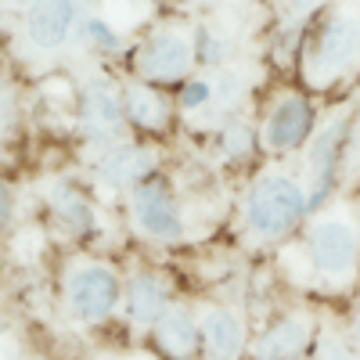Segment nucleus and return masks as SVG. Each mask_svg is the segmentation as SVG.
Segmentation results:
<instances>
[{"label": "nucleus", "mask_w": 360, "mask_h": 360, "mask_svg": "<svg viewBox=\"0 0 360 360\" xmlns=\"http://www.w3.org/2000/svg\"><path fill=\"white\" fill-rule=\"evenodd\" d=\"M346 141H349V123H332L324 127L314 144H310V176H314V191L307 198V213L310 209H317L328 195H332L335 188V176H339V162L346 155Z\"/></svg>", "instance_id": "nucleus-6"}, {"label": "nucleus", "mask_w": 360, "mask_h": 360, "mask_svg": "<svg viewBox=\"0 0 360 360\" xmlns=\"http://www.w3.org/2000/svg\"><path fill=\"white\" fill-rule=\"evenodd\" d=\"M123 112L130 115V123L141 130H159L166 123V105L159 101V94L144 83H134L123 90Z\"/></svg>", "instance_id": "nucleus-16"}, {"label": "nucleus", "mask_w": 360, "mask_h": 360, "mask_svg": "<svg viewBox=\"0 0 360 360\" xmlns=\"http://www.w3.org/2000/svg\"><path fill=\"white\" fill-rule=\"evenodd\" d=\"M209 98H213V83H205V79H191L180 86V108H198Z\"/></svg>", "instance_id": "nucleus-21"}, {"label": "nucleus", "mask_w": 360, "mask_h": 360, "mask_svg": "<svg viewBox=\"0 0 360 360\" xmlns=\"http://www.w3.org/2000/svg\"><path fill=\"white\" fill-rule=\"evenodd\" d=\"M310 134H314V105L303 94H285L263 127V141L274 152H295L299 144L310 141Z\"/></svg>", "instance_id": "nucleus-7"}, {"label": "nucleus", "mask_w": 360, "mask_h": 360, "mask_svg": "<svg viewBox=\"0 0 360 360\" xmlns=\"http://www.w3.org/2000/svg\"><path fill=\"white\" fill-rule=\"evenodd\" d=\"M134 220L144 234L152 238H162V242H176L184 234V224H180V213H176V202L173 195L159 184V180H144V184L134 191Z\"/></svg>", "instance_id": "nucleus-8"}, {"label": "nucleus", "mask_w": 360, "mask_h": 360, "mask_svg": "<svg viewBox=\"0 0 360 360\" xmlns=\"http://www.w3.org/2000/svg\"><path fill=\"white\" fill-rule=\"evenodd\" d=\"M94 173L108 188H130V184L141 188L144 180L155 173V152L144 144H112L98 159Z\"/></svg>", "instance_id": "nucleus-12"}, {"label": "nucleus", "mask_w": 360, "mask_h": 360, "mask_svg": "<svg viewBox=\"0 0 360 360\" xmlns=\"http://www.w3.org/2000/svg\"><path fill=\"white\" fill-rule=\"evenodd\" d=\"M79 11H83L79 0H40L37 8H29L25 33L37 47L54 51L72 37V29L79 22Z\"/></svg>", "instance_id": "nucleus-11"}, {"label": "nucleus", "mask_w": 360, "mask_h": 360, "mask_svg": "<svg viewBox=\"0 0 360 360\" xmlns=\"http://www.w3.org/2000/svg\"><path fill=\"white\" fill-rule=\"evenodd\" d=\"M220 58H224V44L209 33V29H198V62L213 65V62H220Z\"/></svg>", "instance_id": "nucleus-22"}, {"label": "nucleus", "mask_w": 360, "mask_h": 360, "mask_svg": "<svg viewBox=\"0 0 360 360\" xmlns=\"http://www.w3.org/2000/svg\"><path fill=\"white\" fill-rule=\"evenodd\" d=\"M127 314L134 324H159L166 310V285L155 274H134L127 285Z\"/></svg>", "instance_id": "nucleus-15"}, {"label": "nucleus", "mask_w": 360, "mask_h": 360, "mask_svg": "<svg viewBox=\"0 0 360 360\" xmlns=\"http://www.w3.org/2000/svg\"><path fill=\"white\" fill-rule=\"evenodd\" d=\"M83 37L94 40V44L105 47V51H115L119 44H123V37H119L115 29H112L108 22H101V18H83Z\"/></svg>", "instance_id": "nucleus-20"}, {"label": "nucleus", "mask_w": 360, "mask_h": 360, "mask_svg": "<svg viewBox=\"0 0 360 360\" xmlns=\"http://www.w3.org/2000/svg\"><path fill=\"white\" fill-rule=\"evenodd\" d=\"M310 360H360V353L342 335H317V342L310 349Z\"/></svg>", "instance_id": "nucleus-18"}, {"label": "nucleus", "mask_w": 360, "mask_h": 360, "mask_svg": "<svg viewBox=\"0 0 360 360\" xmlns=\"http://www.w3.org/2000/svg\"><path fill=\"white\" fill-rule=\"evenodd\" d=\"M356 65H360V15L349 8L332 11L314 29L307 44V76L314 83H332Z\"/></svg>", "instance_id": "nucleus-1"}, {"label": "nucleus", "mask_w": 360, "mask_h": 360, "mask_svg": "<svg viewBox=\"0 0 360 360\" xmlns=\"http://www.w3.org/2000/svg\"><path fill=\"white\" fill-rule=\"evenodd\" d=\"M307 252L317 274L346 278L356 270V259H360V234L346 220H317L307 231Z\"/></svg>", "instance_id": "nucleus-3"}, {"label": "nucleus", "mask_w": 360, "mask_h": 360, "mask_svg": "<svg viewBox=\"0 0 360 360\" xmlns=\"http://www.w3.org/2000/svg\"><path fill=\"white\" fill-rule=\"evenodd\" d=\"M249 349H252V360H299L314 349V324L299 314L278 317L256 335Z\"/></svg>", "instance_id": "nucleus-9"}, {"label": "nucleus", "mask_w": 360, "mask_h": 360, "mask_svg": "<svg viewBox=\"0 0 360 360\" xmlns=\"http://www.w3.org/2000/svg\"><path fill=\"white\" fill-rule=\"evenodd\" d=\"M4 4H15V8H37L40 0H4Z\"/></svg>", "instance_id": "nucleus-26"}, {"label": "nucleus", "mask_w": 360, "mask_h": 360, "mask_svg": "<svg viewBox=\"0 0 360 360\" xmlns=\"http://www.w3.org/2000/svg\"><path fill=\"white\" fill-rule=\"evenodd\" d=\"M220 144H224V155L238 159V155H245L249 148L256 144V137H252V130H249V127H242V123H227V127H224Z\"/></svg>", "instance_id": "nucleus-19"}, {"label": "nucleus", "mask_w": 360, "mask_h": 360, "mask_svg": "<svg viewBox=\"0 0 360 360\" xmlns=\"http://www.w3.org/2000/svg\"><path fill=\"white\" fill-rule=\"evenodd\" d=\"M220 94H224V98H234V94H238V76H224Z\"/></svg>", "instance_id": "nucleus-24"}, {"label": "nucleus", "mask_w": 360, "mask_h": 360, "mask_svg": "<svg viewBox=\"0 0 360 360\" xmlns=\"http://www.w3.org/2000/svg\"><path fill=\"white\" fill-rule=\"evenodd\" d=\"M349 342H353V349L360 353V310H356V317H353V324H349Z\"/></svg>", "instance_id": "nucleus-25"}, {"label": "nucleus", "mask_w": 360, "mask_h": 360, "mask_svg": "<svg viewBox=\"0 0 360 360\" xmlns=\"http://www.w3.org/2000/svg\"><path fill=\"white\" fill-rule=\"evenodd\" d=\"M123 101L115 98V90L101 79L86 83L83 94H79V123L83 134L98 144H108L119 130H123Z\"/></svg>", "instance_id": "nucleus-10"}, {"label": "nucleus", "mask_w": 360, "mask_h": 360, "mask_svg": "<svg viewBox=\"0 0 360 360\" xmlns=\"http://www.w3.org/2000/svg\"><path fill=\"white\" fill-rule=\"evenodd\" d=\"M191 62H198V58H195L188 37H180V33H155L137 51V72L152 83L184 79Z\"/></svg>", "instance_id": "nucleus-5"}, {"label": "nucleus", "mask_w": 360, "mask_h": 360, "mask_svg": "<svg viewBox=\"0 0 360 360\" xmlns=\"http://www.w3.org/2000/svg\"><path fill=\"white\" fill-rule=\"evenodd\" d=\"M307 217V195L292 176H263L245 198V224L259 238H281Z\"/></svg>", "instance_id": "nucleus-2"}, {"label": "nucleus", "mask_w": 360, "mask_h": 360, "mask_svg": "<svg viewBox=\"0 0 360 360\" xmlns=\"http://www.w3.org/2000/svg\"><path fill=\"white\" fill-rule=\"evenodd\" d=\"M11 188L4 184V180H0V231H4L8 227V220H11Z\"/></svg>", "instance_id": "nucleus-23"}, {"label": "nucleus", "mask_w": 360, "mask_h": 360, "mask_svg": "<svg viewBox=\"0 0 360 360\" xmlns=\"http://www.w3.org/2000/svg\"><path fill=\"white\" fill-rule=\"evenodd\" d=\"M51 209L58 217H62L72 231H90V224H94V217H90V202L83 198V191L76 184H69V180H62V184L51 188Z\"/></svg>", "instance_id": "nucleus-17"}, {"label": "nucleus", "mask_w": 360, "mask_h": 360, "mask_svg": "<svg viewBox=\"0 0 360 360\" xmlns=\"http://www.w3.org/2000/svg\"><path fill=\"white\" fill-rule=\"evenodd\" d=\"M119 295H123V285H119V278L101 263L76 266L69 285H65L69 314L76 321H86V324L112 317V310L119 307Z\"/></svg>", "instance_id": "nucleus-4"}, {"label": "nucleus", "mask_w": 360, "mask_h": 360, "mask_svg": "<svg viewBox=\"0 0 360 360\" xmlns=\"http://www.w3.org/2000/svg\"><path fill=\"white\" fill-rule=\"evenodd\" d=\"M155 346L169 356V360H195L202 349V328L191 314L184 310H169L159 324H155Z\"/></svg>", "instance_id": "nucleus-14"}, {"label": "nucleus", "mask_w": 360, "mask_h": 360, "mask_svg": "<svg viewBox=\"0 0 360 360\" xmlns=\"http://www.w3.org/2000/svg\"><path fill=\"white\" fill-rule=\"evenodd\" d=\"M285 4H292V8H299V4H310V0H285Z\"/></svg>", "instance_id": "nucleus-27"}, {"label": "nucleus", "mask_w": 360, "mask_h": 360, "mask_svg": "<svg viewBox=\"0 0 360 360\" xmlns=\"http://www.w3.org/2000/svg\"><path fill=\"white\" fill-rule=\"evenodd\" d=\"M202 328V349L209 353V360H242L245 353V324L231 310H209L198 321Z\"/></svg>", "instance_id": "nucleus-13"}]
</instances>
